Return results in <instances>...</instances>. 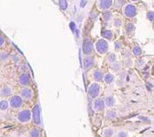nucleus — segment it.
<instances>
[{"instance_id": "nucleus-1", "label": "nucleus", "mask_w": 154, "mask_h": 137, "mask_svg": "<svg viewBox=\"0 0 154 137\" xmlns=\"http://www.w3.org/2000/svg\"><path fill=\"white\" fill-rule=\"evenodd\" d=\"M93 48L96 54L99 56H105L109 52L110 44L107 40L100 37V38H97L95 40V42H93Z\"/></svg>"}, {"instance_id": "nucleus-2", "label": "nucleus", "mask_w": 154, "mask_h": 137, "mask_svg": "<svg viewBox=\"0 0 154 137\" xmlns=\"http://www.w3.org/2000/svg\"><path fill=\"white\" fill-rule=\"evenodd\" d=\"M121 13L122 16L126 18V19H134L138 15V7L136 6V4H133V3L127 1L121 8Z\"/></svg>"}, {"instance_id": "nucleus-3", "label": "nucleus", "mask_w": 154, "mask_h": 137, "mask_svg": "<svg viewBox=\"0 0 154 137\" xmlns=\"http://www.w3.org/2000/svg\"><path fill=\"white\" fill-rule=\"evenodd\" d=\"M82 54L83 56H92L94 54L93 41L88 36L84 37L82 40Z\"/></svg>"}, {"instance_id": "nucleus-4", "label": "nucleus", "mask_w": 154, "mask_h": 137, "mask_svg": "<svg viewBox=\"0 0 154 137\" xmlns=\"http://www.w3.org/2000/svg\"><path fill=\"white\" fill-rule=\"evenodd\" d=\"M113 3H114V0H96L95 6L97 10L102 13V12L111 10L113 8Z\"/></svg>"}, {"instance_id": "nucleus-5", "label": "nucleus", "mask_w": 154, "mask_h": 137, "mask_svg": "<svg viewBox=\"0 0 154 137\" xmlns=\"http://www.w3.org/2000/svg\"><path fill=\"white\" fill-rule=\"evenodd\" d=\"M101 93V86L99 83L97 82H92L88 85L87 87V94L89 96V98L95 99L97 97H99Z\"/></svg>"}, {"instance_id": "nucleus-6", "label": "nucleus", "mask_w": 154, "mask_h": 137, "mask_svg": "<svg viewBox=\"0 0 154 137\" xmlns=\"http://www.w3.org/2000/svg\"><path fill=\"white\" fill-rule=\"evenodd\" d=\"M16 119L21 124H28L31 122V110L30 109H22L17 113Z\"/></svg>"}, {"instance_id": "nucleus-7", "label": "nucleus", "mask_w": 154, "mask_h": 137, "mask_svg": "<svg viewBox=\"0 0 154 137\" xmlns=\"http://www.w3.org/2000/svg\"><path fill=\"white\" fill-rule=\"evenodd\" d=\"M23 100L22 98L20 97L19 95L17 94H14L12 95L10 99L8 100V103H9V107L13 110H19L21 107L23 106Z\"/></svg>"}, {"instance_id": "nucleus-8", "label": "nucleus", "mask_w": 154, "mask_h": 137, "mask_svg": "<svg viewBox=\"0 0 154 137\" xmlns=\"http://www.w3.org/2000/svg\"><path fill=\"white\" fill-rule=\"evenodd\" d=\"M19 96L22 98L23 101L30 102V101H32L33 97H34V91H33V89L30 86L29 87H22Z\"/></svg>"}, {"instance_id": "nucleus-9", "label": "nucleus", "mask_w": 154, "mask_h": 137, "mask_svg": "<svg viewBox=\"0 0 154 137\" xmlns=\"http://www.w3.org/2000/svg\"><path fill=\"white\" fill-rule=\"evenodd\" d=\"M31 121L36 126H40L42 123L41 117H40V106L38 103H36L31 110Z\"/></svg>"}, {"instance_id": "nucleus-10", "label": "nucleus", "mask_w": 154, "mask_h": 137, "mask_svg": "<svg viewBox=\"0 0 154 137\" xmlns=\"http://www.w3.org/2000/svg\"><path fill=\"white\" fill-rule=\"evenodd\" d=\"M18 83L22 87H29L31 85V77H30V74L27 72L20 73L19 76H18Z\"/></svg>"}, {"instance_id": "nucleus-11", "label": "nucleus", "mask_w": 154, "mask_h": 137, "mask_svg": "<svg viewBox=\"0 0 154 137\" xmlns=\"http://www.w3.org/2000/svg\"><path fill=\"white\" fill-rule=\"evenodd\" d=\"M95 66V58L94 56H84L83 58V67L85 71H90Z\"/></svg>"}, {"instance_id": "nucleus-12", "label": "nucleus", "mask_w": 154, "mask_h": 137, "mask_svg": "<svg viewBox=\"0 0 154 137\" xmlns=\"http://www.w3.org/2000/svg\"><path fill=\"white\" fill-rule=\"evenodd\" d=\"M92 107H93V110L95 112H101L105 109V104H104V100L103 98L97 97L93 100V103H92Z\"/></svg>"}, {"instance_id": "nucleus-13", "label": "nucleus", "mask_w": 154, "mask_h": 137, "mask_svg": "<svg viewBox=\"0 0 154 137\" xmlns=\"http://www.w3.org/2000/svg\"><path fill=\"white\" fill-rule=\"evenodd\" d=\"M13 95V88L10 85H2L0 87V97L2 98H6V97H10V96Z\"/></svg>"}, {"instance_id": "nucleus-14", "label": "nucleus", "mask_w": 154, "mask_h": 137, "mask_svg": "<svg viewBox=\"0 0 154 137\" xmlns=\"http://www.w3.org/2000/svg\"><path fill=\"white\" fill-rule=\"evenodd\" d=\"M101 38L107 40L108 42L112 41L115 38V32L112 29H109V28H104L101 31Z\"/></svg>"}, {"instance_id": "nucleus-15", "label": "nucleus", "mask_w": 154, "mask_h": 137, "mask_svg": "<svg viewBox=\"0 0 154 137\" xmlns=\"http://www.w3.org/2000/svg\"><path fill=\"white\" fill-rule=\"evenodd\" d=\"M103 76H104V72L99 68H95V69H92L91 72V77L92 79L94 80V82L99 83L103 80Z\"/></svg>"}, {"instance_id": "nucleus-16", "label": "nucleus", "mask_w": 154, "mask_h": 137, "mask_svg": "<svg viewBox=\"0 0 154 137\" xmlns=\"http://www.w3.org/2000/svg\"><path fill=\"white\" fill-rule=\"evenodd\" d=\"M9 60H11V62L15 65H20L21 62L23 60V57L22 55H21L19 52L15 51V52H12L10 54V58H9Z\"/></svg>"}, {"instance_id": "nucleus-17", "label": "nucleus", "mask_w": 154, "mask_h": 137, "mask_svg": "<svg viewBox=\"0 0 154 137\" xmlns=\"http://www.w3.org/2000/svg\"><path fill=\"white\" fill-rule=\"evenodd\" d=\"M135 25L132 22H127L124 25V30H125V33L127 34V36H129V37H132L134 35V33H135Z\"/></svg>"}, {"instance_id": "nucleus-18", "label": "nucleus", "mask_w": 154, "mask_h": 137, "mask_svg": "<svg viewBox=\"0 0 154 137\" xmlns=\"http://www.w3.org/2000/svg\"><path fill=\"white\" fill-rule=\"evenodd\" d=\"M105 56H106V62L109 65L114 63L116 61H118V55H117V53L114 51H109Z\"/></svg>"}, {"instance_id": "nucleus-19", "label": "nucleus", "mask_w": 154, "mask_h": 137, "mask_svg": "<svg viewBox=\"0 0 154 137\" xmlns=\"http://www.w3.org/2000/svg\"><path fill=\"white\" fill-rule=\"evenodd\" d=\"M130 50H131L132 56H134V57H136V58H140L143 54L142 48H141V46L138 45V44L133 45V47H132Z\"/></svg>"}, {"instance_id": "nucleus-20", "label": "nucleus", "mask_w": 154, "mask_h": 137, "mask_svg": "<svg viewBox=\"0 0 154 137\" xmlns=\"http://www.w3.org/2000/svg\"><path fill=\"white\" fill-rule=\"evenodd\" d=\"M115 18L114 16V13L110 10V11H106V12H102V19H103V22H106V23H110L112 22L113 19Z\"/></svg>"}, {"instance_id": "nucleus-21", "label": "nucleus", "mask_w": 154, "mask_h": 137, "mask_svg": "<svg viewBox=\"0 0 154 137\" xmlns=\"http://www.w3.org/2000/svg\"><path fill=\"white\" fill-rule=\"evenodd\" d=\"M118 117V112L114 108H109L108 110L105 112V118L109 120H114Z\"/></svg>"}, {"instance_id": "nucleus-22", "label": "nucleus", "mask_w": 154, "mask_h": 137, "mask_svg": "<svg viewBox=\"0 0 154 137\" xmlns=\"http://www.w3.org/2000/svg\"><path fill=\"white\" fill-rule=\"evenodd\" d=\"M101 134H102L103 137H114L115 136V129L111 126L105 127V128H103Z\"/></svg>"}, {"instance_id": "nucleus-23", "label": "nucleus", "mask_w": 154, "mask_h": 137, "mask_svg": "<svg viewBox=\"0 0 154 137\" xmlns=\"http://www.w3.org/2000/svg\"><path fill=\"white\" fill-rule=\"evenodd\" d=\"M103 100H104V104H105V107H108V108L113 107L115 105V103H116V100H115L114 96H112V95L106 96Z\"/></svg>"}, {"instance_id": "nucleus-24", "label": "nucleus", "mask_w": 154, "mask_h": 137, "mask_svg": "<svg viewBox=\"0 0 154 137\" xmlns=\"http://www.w3.org/2000/svg\"><path fill=\"white\" fill-rule=\"evenodd\" d=\"M102 81L107 84V85H109V84H112L113 82L115 81V75L113 73H104V76H103V80Z\"/></svg>"}, {"instance_id": "nucleus-25", "label": "nucleus", "mask_w": 154, "mask_h": 137, "mask_svg": "<svg viewBox=\"0 0 154 137\" xmlns=\"http://www.w3.org/2000/svg\"><path fill=\"white\" fill-rule=\"evenodd\" d=\"M113 47H114V52H122L124 49V41L121 39H117L113 43Z\"/></svg>"}, {"instance_id": "nucleus-26", "label": "nucleus", "mask_w": 154, "mask_h": 137, "mask_svg": "<svg viewBox=\"0 0 154 137\" xmlns=\"http://www.w3.org/2000/svg\"><path fill=\"white\" fill-rule=\"evenodd\" d=\"M10 53L6 50H0V63L5 64L9 61Z\"/></svg>"}, {"instance_id": "nucleus-27", "label": "nucleus", "mask_w": 154, "mask_h": 137, "mask_svg": "<svg viewBox=\"0 0 154 137\" xmlns=\"http://www.w3.org/2000/svg\"><path fill=\"white\" fill-rule=\"evenodd\" d=\"M122 67H123V64H122V62L121 61H116L114 62V63H112V64H110V69H111V71H113V72H120L122 69Z\"/></svg>"}, {"instance_id": "nucleus-28", "label": "nucleus", "mask_w": 154, "mask_h": 137, "mask_svg": "<svg viewBox=\"0 0 154 137\" xmlns=\"http://www.w3.org/2000/svg\"><path fill=\"white\" fill-rule=\"evenodd\" d=\"M127 2V0H114V3H113V8L114 10H121V8L123 7V5Z\"/></svg>"}, {"instance_id": "nucleus-29", "label": "nucleus", "mask_w": 154, "mask_h": 137, "mask_svg": "<svg viewBox=\"0 0 154 137\" xmlns=\"http://www.w3.org/2000/svg\"><path fill=\"white\" fill-rule=\"evenodd\" d=\"M29 137H41V131L38 127H33L28 132Z\"/></svg>"}, {"instance_id": "nucleus-30", "label": "nucleus", "mask_w": 154, "mask_h": 137, "mask_svg": "<svg viewBox=\"0 0 154 137\" xmlns=\"http://www.w3.org/2000/svg\"><path fill=\"white\" fill-rule=\"evenodd\" d=\"M8 109H9L8 100H6V99H2V100H0V111L4 112V111H7Z\"/></svg>"}, {"instance_id": "nucleus-31", "label": "nucleus", "mask_w": 154, "mask_h": 137, "mask_svg": "<svg viewBox=\"0 0 154 137\" xmlns=\"http://www.w3.org/2000/svg\"><path fill=\"white\" fill-rule=\"evenodd\" d=\"M134 64L136 65V67L138 69H142L143 67H145V64H146V60L144 58H138L136 61H134Z\"/></svg>"}, {"instance_id": "nucleus-32", "label": "nucleus", "mask_w": 154, "mask_h": 137, "mask_svg": "<svg viewBox=\"0 0 154 137\" xmlns=\"http://www.w3.org/2000/svg\"><path fill=\"white\" fill-rule=\"evenodd\" d=\"M112 25H113V27H115V28H121L122 25H123L122 18H120V17L114 18L113 21H112Z\"/></svg>"}, {"instance_id": "nucleus-33", "label": "nucleus", "mask_w": 154, "mask_h": 137, "mask_svg": "<svg viewBox=\"0 0 154 137\" xmlns=\"http://www.w3.org/2000/svg\"><path fill=\"white\" fill-rule=\"evenodd\" d=\"M122 64L124 65L125 67H127V68H131V67L134 65V60H133V59H132V58L124 59V62H123Z\"/></svg>"}, {"instance_id": "nucleus-34", "label": "nucleus", "mask_w": 154, "mask_h": 137, "mask_svg": "<svg viewBox=\"0 0 154 137\" xmlns=\"http://www.w3.org/2000/svg\"><path fill=\"white\" fill-rule=\"evenodd\" d=\"M123 52V58L124 59H127V58H132V53H131V50L129 48H125L122 50Z\"/></svg>"}, {"instance_id": "nucleus-35", "label": "nucleus", "mask_w": 154, "mask_h": 137, "mask_svg": "<svg viewBox=\"0 0 154 137\" xmlns=\"http://www.w3.org/2000/svg\"><path fill=\"white\" fill-rule=\"evenodd\" d=\"M146 19H148L150 22H152L154 19V12L153 10H148L146 12Z\"/></svg>"}, {"instance_id": "nucleus-36", "label": "nucleus", "mask_w": 154, "mask_h": 137, "mask_svg": "<svg viewBox=\"0 0 154 137\" xmlns=\"http://www.w3.org/2000/svg\"><path fill=\"white\" fill-rule=\"evenodd\" d=\"M19 70H20V72L21 73H24V72H27L28 73V66H27V64L26 63H21L19 65Z\"/></svg>"}, {"instance_id": "nucleus-37", "label": "nucleus", "mask_w": 154, "mask_h": 137, "mask_svg": "<svg viewBox=\"0 0 154 137\" xmlns=\"http://www.w3.org/2000/svg\"><path fill=\"white\" fill-rule=\"evenodd\" d=\"M6 45V39L5 37L2 35V34H0V49L4 48Z\"/></svg>"}, {"instance_id": "nucleus-38", "label": "nucleus", "mask_w": 154, "mask_h": 137, "mask_svg": "<svg viewBox=\"0 0 154 137\" xmlns=\"http://www.w3.org/2000/svg\"><path fill=\"white\" fill-rule=\"evenodd\" d=\"M116 137H128V134L125 130H119V131L117 132Z\"/></svg>"}, {"instance_id": "nucleus-39", "label": "nucleus", "mask_w": 154, "mask_h": 137, "mask_svg": "<svg viewBox=\"0 0 154 137\" xmlns=\"http://www.w3.org/2000/svg\"><path fill=\"white\" fill-rule=\"evenodd\" d=\"M139 119H142L141 121H143V122H147V123L150 122L149 118H147V117H139Z\"/></svg>"}, {"instance_id": "nucleus-40", "label": "nucleus", "mask_w": 154, "mask_h": 137, "mask_svg": "<svg viewBox=\"0 0 154 137\" xmlns=\"http://www.w3.org/2000/svg\"><path fill=\"white\" fill-rule=\"evenodd\" d=\"M141 0H128V2H130V3H133V4H136V3L138 2H140Z\"/></svg>"}, {"instance_id": "nucleus-41", "label": "nucleus", "mask_w": 154, "mask_h": 137, "mask_svg": "<svg viewBox=\"0 0 154 137\" xmlns=\"http://www.w3.org/2000/svg\"><path fill=\"white\" fill-rule=\"evenodd\" d=\"M20 137H26V136H20Z\"/></svg>"}]
</instances>
